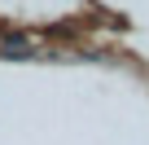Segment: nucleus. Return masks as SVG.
I'll use <instances>...</instances> for the list:
<instances>
[{"label": "nucleus", "mask_w": 149, "mask_h": 145, "mask_svg": "<svg viewBox=\"0 0 149 145\" xmlns=\"http://www.w3.org/2000/svg\"><path fill=\"white\" fill-rule=\"evenodd\" d=\"M0 53H9V57H26V53H31V44H26L22 35H9V40H5V48H0Z\"/></svg>", "instance_id": "obj_1"}]
</instances>
